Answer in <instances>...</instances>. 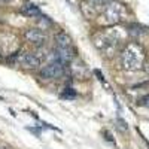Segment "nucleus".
Returning <instances> with one entry per match:
<instances>
[{
	"instance_id": "1",
	"label": "nucleus",
	"mask_w": 149,
	"mask_h": 149,
	"mask_svg": "<svg viewBox=\"0 0 149 149\" xmlns=\"http://www.w3.org/2000/svg\"><path fill=\"white\" fill-rule=\"evenodd\" d=\"M145 63V51L143 48L136 43L130 42L121 52V66L127 72H136L143 67Z\"/></svg>"
},
{
	"instance_id": "2",
	"label": "nucleus",
	"mask_w": 149,
	"mask_h": 149,
	"mask_svg": "<svg viewBox=\"0 0 149 149\" xmlns=\"http://www.w3.org/2000/svg\"><path fill=\"white\" fill-rule=\"evenodd\" d=\"M122 39V34L119 30L116 29H107L104 31H100L94 36V46L102 51L104 55L110 57L113 55L116 51V46L119 43V40Z\"/></svg>"
},
{
	"instance_id": "3",
	"label": "nucleus",
	"mask_w": 149,
	"mask_h": 149,
	"mask_svg": "<svg viewBox=\"0 0 149 149\" xmlns=\"http://www.w3.org/2000/svg\"><path fill=\"white\" fill-rule=\"evenodd\" d=\"M125 18H127V8L116 0L107 3L100 14V22L104 26H116Z\"/></svg>"
},
{
	"instance_id": "4",
	"label": "nucleus",
	"mask_w": 149,
	"mask_h": 149,
	"mask_svg": "<svg viewBox=\"0 0 149 149\" xmlns=\"http://www.w3.org/2000/svg\"><path fill=\"white\" fill-rule=\"evenodd\" d=\"M67 74V66L57 63V61H51L49 64L40 67L39 76L43 81H58L61 78H64Z\"/></svg>"
},
{
	"instance_id": "5",
	"label": "nucleus",
	"mask_w": 149,
	"mask_h": 149,
	"mask_svg": "<svg viewBox=\"0 0 149 149\" xmlns=\"http://www.w3.org/2000/svg\"><path fill=\"white\" fill-rule=\"evenodd\" d=\"M73 60H74V51L72 48H60V46H57L52 51V61H57V63H61V64L67 66Z\"/></svg>"
},
{
	"instance_id": "6",
	"label": "nucleus",
	"mask_w": 149,
	"mask_h": 149,
	"mask_svg": "<svg viewBox=\"0 0 149 149\" xmlns=\"http://www.w3.org/2000/svg\"><path fill=\"white\" fill-rule=\"evenodd\" d=\"M18 63L22 66V67H26V69H39L40 64H42V60L39 58V55H36L33 52H21L18 55Z\"/></svg>"
},
{
	"instance_id": "7",
	"label": "nucleus",
	"mask_w": 149,
	"mask_h": 149,
	"mask_svg": "<svg viewBox=\"0 0 149 149\" xmlns=\"http://www.w3.org/2000/svg\"><path fill=\"white\" fill-rule=\"evenodd\" d=\"M26 39L31 45L42 46L46 42V33L43 30H40V29H29L26 31Z\"/></svg>"
},
{
	"instance_id": "8",
	"label": "nucleus",
	"mask_w": 149,
	"mask_h": 149,
	"mask_svg": "<svg viewBox=\"0 0 149 149\" xmlns=\"http://www.w3.org/2000/svg\"><path fill=\"white\" fill-rule=\"evenodd\" d=\"M70 70H72V74L78 79H84L86 78V66L82 63L81 60H76V61H72L70 63Z\"/></svg>"
},
{
	"instance_id": "9",
	"label": "nucleus",
	"mask_w": 149,
	"mask_h": 149,
	"mask_svg": "<svg viewBox=\"0 0 149 149\" xmlns=\"http://www.w3.org/2000/svg\"><path fill=\"white\" fill-rule=\"evenodd\" d=\"M55 43H57V46H60V48H72V43H73V40H72V37L66 33V31H58L57 34H55Z\"/></svg>"
},
{
	"instance_id": "10",
	"label": "nucleus",
	"mask_w": 149,
	"mask_h": 149,
	"mask_svg": "<svg viewBox=\"0 0 149 149\" xmlns=\"http://www.w3.org/2000/svg\"><path fill=\"white\" fill-rule=\"evenodd\" d=\"M21 14L29 17V18H34V17H39L40 15V9H39V6H36L33 3H27V5L22 6Z\"/></svg>"
},
{
	"instance_id": "11",
	"label": "nucleus",
	"mask_w": 149,
	"mask_h": 149,
	"mask_svg": "<svg viewBox=\"0 0 149 149\" xmlns=\"http://www.w3.org/2000/svg\"><path fill=\"white\" fill-rule=\"evenodd\" d=\"M49 26H51V19H49V18H46V17H40V18H39V24H37V29L45 30V29H48Z\"/></svg>"
},
{
	"instance_id": "12",
	"label": "nucleus",
	"mask_w": 149,
	"mask_h": 149,
	"mask_svg": "<svg viewBox=\"0 0 149 149\" xmlns=\"http://www.w3.org/2000/svg\"><path fill=\"white\" fill-rule=\"evenodd\" d=\"M61 97H63V98H67V100H73V98L76 97V93H74L72 88H66V91L61 94Z\"/></svg>"
},
{
	"instance_id": "13",
	"label": "nucleus",
	"mask_w": 149,
	"mask_h": 149,
	"mask_svg": "<svg viewBox=\"0 0 149 149\" xmlns=\"http://www.w3.org/2000/svg\"><path fill=\"white\" fill-rule=\"evenodd\" d=\"M116 124H118V130H119V131H127V130H128L127 122L124 121L122 118H118V119H116Z\"/></svg>"
},
{
	"instance_id": "14",
	"label": "nucleus",
	"mask_w": 149,
	"mask_h": 149,
	"mask_svg": "<svg viewBox=\"0 0 149 149\" xmlns=\"http://www.w3.org/2000/svg\"><path fill=\"white\" fill-rule=\"evenodd\" d=\"M137 104L139 106H142V107H148L149 109V94H146V95H143L140 100L137 102Z\"/></svg>"
},
{
	"instance_id": "15",
	"label": "nucleus",
	"mask_w": 149,
	"mask_h": 149,
	"mask_svg": "<svg viewBox=\"0 0 149 149\" xmlns=\"http://www.w3.org/2000/svg\"><path fill=\"white\" fill-rule=\"evenodd\" d=\"M102 134L104 136V140H107V142H110L112 145H115V139H113V137H112V134H110V133H109L107 130H103V131H102Z\"/></svg>"
},
{
	"instance_id": "16",
	"label": "nucleus",
	"mask_w": 149,
	"mask_h": 149,
	"mask_svg": "<svg viewBox=\"0 0 149 149\" xmlns=\"http://www.w3.org/2000/svg\"><path fill=\"white\" fill-rule=\"evenodd\" d=\"M94 73L97 74V78H98V79H100V81H102L103 84H106V82H104V76H103V73H102L100 70H94Z\"/></svg>"
},
{
	"instance_id": "17",
	"label": "nucleus",
	"mask_w": 149,
	"mask_h": 149,
	"mask_svg": "<svg viewBox=\"0 0 149 149\" xmlns=\"http://www.w3.org/2000/svg\"><path fill=\"white\" fill-rule=\"evenodd\" d=\"M145 70H146V73L149 74V63H146V64H145Z\"/></svg>"
},
{
	"instance_id": "18",
	"label": "nucleus",
	"mask_w": 149,
	"mask_h": 149,
	"mask_svg": "<svg viewBox=\"0 0 149 149\" xmlns=\"http://www.w3.org/2000/svg\"><path fill=\"white\" fill-rule=\"evenodd\" d=\"M0 2H5L6 3V2H9V0H0Z\"/></svg>"
},
{
	"instance_id": "19",
	"label": "nucleus",
	"mask_w": 149,
	"mask_h": 149,
	"mask_svg": "<svg viewBox=\"0 0 149 149\" xmlns=\"http://www.w3.org/2000/svg\"><path fill=\"white\" fill-rule=\"evenodd\" d=\"M0 149H5V148H0Z\"/></svg>"
}]
</instances>
